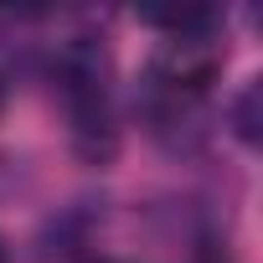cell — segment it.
Masks as SVG:
<instances>
[{
	"mask_svg": "<svg viewBox=\"0 0 263 263\" xmlns=\"http://www.w3.org/2000/svg\"><path fill=\"white\" fill-rule=\"evenodd\" d=\"M0 103H6V78H0Z\"/></svg>",
	"mask_w": 263,
	"mask_h": 263,
	"instance_id": "cell-1",
	"label": "cell"
},
{
	"mask_svg": "<svg viewBox=\"0 0 263 263\" xmlns=\"http://www.w3.org/2000/svg\"><path fill=\"white\" fill-rule=\"evenodd\" d=\"M0 263H6V242H0Z\"/></svg>",
	"mask_w": 263,
	"mask_h": 263,
	"instance_id": "cell-2",
	"label": "cell"
},
{
	"mask_svg": "<svg viewBox=\"0 0 263 263\" xmlns=\"http://www.w3.org/2000/svg\"><path fill=\"white\" fill-rule=\"evenodd\" d=\"M103 263H119V258H103Z\"/></svg>",
	"mask_w": 263,
	"mask_h": 263,
	"instance_id": "cell-3",
	"label": "cell"
}]
</instances>
